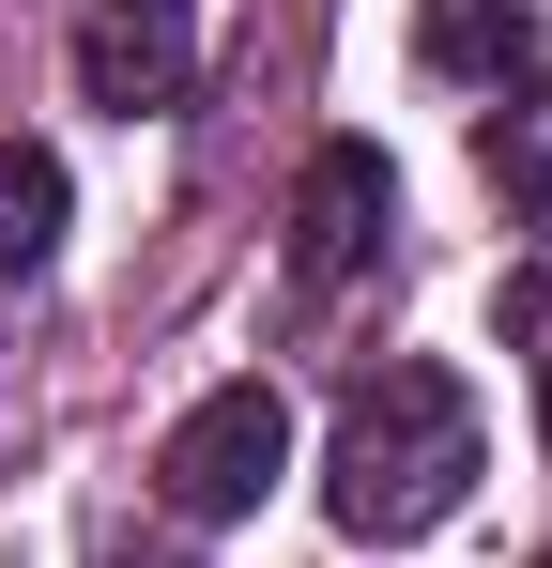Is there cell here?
Returning <instances> with one entry per match:
<instances>
[{"label":"cell","mask_w":552,"mask_h":568,"mask_svg":"<svg viewBox=\"0 0 552 568\" xmlns=\"http://www.w3.org/2000/svg\"><path fill=\"white\" fill-rule=\"evenodd\" d=\"M384 231H399V170H384L368 139H323L307 185H292V277L338 292L354 262H384Z\"/></svg>","instance_id":"3"},{"label":"cell","mask_w":552,"mask_h":568,"mask_svg":"<svg viewBox=\"0 0 552 568\" xmlns=\"http://www.w3.org/2000/svg\"><path fill=\"white\" fill-rule=\"evenodd\" d=\"M415 47H430V78L507 93V78H522V47H538V0H415Z\"/></svg>","instance_id":"5"},{"label":"cell","mask_w":552,"mask_h":568,"mask_svg":"<svg viewBox=\"0 0 552 568\" xmlns=\"http://www.w3.org/2000/svg\"><path fill=\"white\" fill-rule=\"evenodd\" d=\"M47 246H62V154L0 139V277H47Z\"/></svg>","instance_id":"6"},{"label":"cell","mask_w":552,"mask_h":568,"mask_svg":"<svg viewBox=\"0 0 552 568\" xmlns=\"http://www.w3.org/2000/svg\"><path fill=\"white\" fill-rule=\"evenodd\" d=\"M276 476H292V399H276V384H215V399H184L170 446H154L170 523H246Z\"/></svg>","instance_id":"2"},{"label":"cell","mask_w":552,"mask_h":568,"mask_svg":"<svg viewBox=\"0 0 552 568\" xmlns=\"http://www.w3.org/2000/svg\"><path fill=\"white\" fill-rule=\"evenodd\" d=\"M476 154H491V185H507V215H538V231H552V78H538L522 108H507V123L476 139Z\"/></svg>","instance_id":"7"},{"label":"cell","mask_w":552,"mask_h":568,"mask_svg":"<svg viewBox=\"0 0 552 568\" xmlns=\"http://www.w3.org/2000/svg\"><path fill=\"white\" fill-rule=\"evenodd\" d=\"M538 446H552V354H538Z\"/></svg>","instance_id":"8"},{"label":"cell","mask_w":552,"mask_h":568,"mask_svg":"<svg viewBox=\"0 0 552 568\" xmlns=\"http://www.w3.org/2000/svg\"><path fill=\"white\" fill-rule=\"evenodd\" d=\"M538 568H552V554H538Z\"/></svg>","instance_id":"10"},{"label":"cell","mask_w":552,"mask_h":568,"mask_svg":"<svg viewBox=\"0 0 552 568\" xmlns=\"http://www.w3.org/2000/svg\"><path fill=\"white\" fill-rule=\"evenodd\" d=\"M108 568H184V554H108Z\"/></svg>","instance_id":"9"},{"label":"cell","mask_w":552,"mask_h":568,"mask_svg":"<svg viewBox=\"0 0 552 568\" xmlns=\"http://www.w3.org/2000/svg\"><path fill=\"white\" fill-rule=\"evenodd\" d=\"M184 78H200V31H184V0H92L78 16V93L92 108H184Z\"/></svg>","instance_id":"4"},{"label":"cell","mask_w":552,"mask_h":568,"mask_svg":"<svg viewBox=\"0 0 552 568\" xmlns=\"http://www.w3.org/2000/svg\"><path fill=\"white\" fill-rule=\"evenodd\" d=\"M460 491H476V399H460L446 369L354 384V415H338V446H323V507H338V538H430Z\"/></svg>","instance_id":"1"}]
</instances>
